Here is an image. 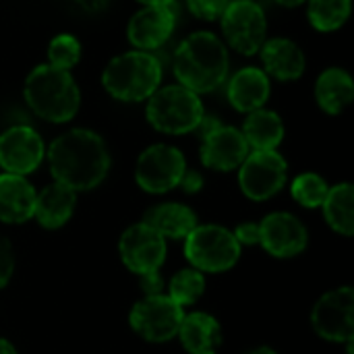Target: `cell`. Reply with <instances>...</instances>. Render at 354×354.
Returning <instances> with one entry per match:
<instances>
[{
    "label": "cell",
    "mask_w": 354,
    "mask_h": 354,
    "mask_svg": "<svg viewBox=\"0 0 354 354\" xmlns=\"http://www.w3.org/2000/svg\"><path fill=\"white\" fill-rule=\"evenodd\" d=\"M48 162L54 180L75 193L95 189L110 170L104 139L87 129H73L56 137L48 149Z\"/></svg>",
    "instance_id": "1"
},
{
    "label": "cell",
    "mask_w": 354,
    "mask_h": 354,
    "mask_svg": "<svg viewBox=\"0 0 354 354\" xmlns=\"http://www.w3.org/2000/svg\"><path fill=\"white\" fill-rule=\"evenodd\" d=\"M172 71L183 87L191 89L193 93H209L226 81V46L209 31H195L176 48Z\"/></svg>",
    "instance_id": "2"
},
{
    "label": "cell",
    "mask_w": 354,
    "mask_h": 354,
    "mask_svg": "<svg viewBox=\"0 0 354 354\" xmlns=\"http://www.w3.org/2000/svg\"><path fill=\"white\" fill-rule=\"evenodd\" d=\"M23 93L27 106L48 122L71 120L81 104V91L73 75L50 64H39L27 75Z\"/></svg>",
    "instance_id": "3"
},
{
    "label": "cell",
    "mask_w": 354,
    "mask_h": 354,
    "mask_svg": "<svg viewBox=\"0 0 354 354\" xmlns=\"http://www.w3.org/2000/svg\"><path fill=\"white\" fill-rule=\"evenodd\" d=\"M102 83L106 91L120 102H141L160 87L162 64L151 52H124L106 64Z\"/></svg>",
    "instance_id": "4"
},
{
    "label": "cell",
    "mask_w": 354,
    "mask_h": 354,
    "mask_svg": "<svg viewBox=\"0 0 354 354\" xmlns=\"http://www.w3.org/2000/svg\"><path fill=\"white\" fill-rule=\"evenodd\" d=\"M149 124L166 135H185L195 131L203 118V106L197 93L183 85H168L156 89L147 97Z\"/></svg>",
    "instance_id": "5"
},
{
    "label": "cell",
    "mask_w": 354,
    "mask_h": 354,
    "mask_svg": "<svg viewBox=\"0 0 354 354\" xmlns=\"http://www.w3.org/2000/svg\"><path fill=\"white\" fill-rule=\"evenodd\" d=\"M185 255L199 272H228L241 257V245L234 234L222 226H197L185 239Z\"/></svg>",
    "instance_id": "6"
},
{
    "label": "cell",
    "mask_w": 354,
    "mask_h": 354,
    "mask_svg": "<svg viewBox=\"0 0 354 354\" xmlns=\"http://www.w3.org/2000/svg\"><path fill=\"white\" fill-rule=\"evenodd\" d=\"M222 19V33L230 48L243 56H253L266 41L268 21L259 2L232 0L228 2Z\"/></svg>",
    "instance_id": "7"
},
{
    "label": "cell",
    "mask_w": 354,
    "mask_h": 354,
    "mask_svg": "<svg viewBox=\"0 0 354 354\" xmlns=\"http://www.w3.org/2000/svg\"><path fill=\"white\" fill-rule=\"evenodd\" d=\"M185 311L168 295H151L135 303L129 322L135 334L147 342H168L178 334Z\"/></svg>",
    "instance_id": "8"
},
{
    "label": "cell",
    "mask_w": 354,
    "mask_h": 354,
    "mask_svg": "<svg viewBox=\"0 0 354 354\" xmlns=\"http://www.w3.org/2000/svg\"><path fill=\"white\" fill-rule=\"evenodd\" d=\"M187 170L185 156L172 145H151L147 147L135 168L137 185L147 193H168L178 187L183 174Z\"/></svg>",
    "instance_id": "9"
},
{
    "label": "cell",
    "mask_w": 354,
    "mask_h": 354,
    "mask_svg": "<svg viewBox=\"0 0 354 354\" xmlns=\"http://www.w3.org/2000/svg\"><path fill=\"white\" fill-rule=\"evenodd\" d=\"M311 324L315 332L330 340L353 344L354 336V290L342 286L324 295L311 313Z\"/></svg>",
    "instance_id": "10"
},
{
    "label": "cell",
    "mask_w": 354,
    "mask_h": 354,
    "mask_svg": "<svg viewBox=\"0 0 354 354\" xmlns=\"http://www.w3.org/2000/svg\"><path fill=\"white\" fill-rule=\"evenodd\" d=\"M286 160L276 151H249L241 164L239 183L243 193L253 201L274 197L286 183Z\"/></svg>",
    "instance_id": "11"
},
{
    "label": "cell",
    "mask_w": 354,
    "mask_h": 354,
    "mask_svg": "<svg viewBox=\"0 0 354 354\" xmlns=\"http://www.w3.org/2000/svg\"><path fill=\"white\" fill-rule=\"evenodd\" d=\"M122 263L137 276L160 272L166 259V239L143 222L129 226L118 243Z\"/></svg>",
    "instance_id": "12"
},
{
    "label": "cell",
    "mask_w": 354,
    "mask_h": 354,
    "mask_svg": "<svg viewBox=\"0 0 354 354\" xmlns=\"http://www.w3.org/2000/svg\"><path fill=\"white\" fill-rule=\"evenodd\" d=\"M44 160V141L31 127L17 124L0 135V168L25 176Z\"/></svg>",
    "instance_id": "13"
},
{
    "label": "cell",
    "mask_w": 354,
    "mask_h": 354,
    "mask_svg": "<svg viewBox=\"0 0 354 354\" xmlns=\"http://www.w3.org/2000/svg\"><path fill=\"white\" fill-rule=\"evenodd\" d=\"M176 27V6L174 2L166 4H149L133 15L129 21V41L141 50L151 52L168 41Z\"/></svg>",
    "instance_id": "14"
},
{
    "label": "cell",
    "mask_w": 354,
    "mask_h": 354,
    "mask_svg": "<svg viewBox=\"0 0 354 354\" xmlns=\"http://www.w3.org/2000/svg\"><path fill=\"white\" fill-rule=\"evenodd\" d=\"M309 241L303 222L286 212H276L259 224V245L274 257L286 259L305 251Z\"/></svg>",
    "instance_id": "15"
},
{
    "label": "cell",
    "mask_w": 354,
    "mask_h": 354,
    "mask_svg": "<svg viewBox=\"0 0 354 354\" xmlns=\"http://www.w3.org/2000/svg\"><path fill=\"white\" fill-rule=\"evenodd\" d=\"M201 139H203L201 162L205 168L228 172V170L239 168L249 156V145L243 133L234 127H226L220 122Z\"/></svg>",
    "instance_id": "16"
},
{
    "label": "cell",
    "mask_w": 354,
    "mask_h": 354,
    "mask_svg": "<svg viewBox=\"0 0 354 354\" xmlns=\"http://www.w3.org/2000/svg\"><path fill=\"white\" fill-rule=\"evenodd\" d=\"M266 75H272L278 81H297L307 66L303 50L286 37L266 39L259 48Z\"/></svg>",
    "instance_id": "17"
},
{
    "label": "cell",
    "mask_w": 354,
    "mask_h": 354,
    "mask_svg": "<svg viewBox=\"0 0 354 354\" xmlns=\"http://www.w3.org/2000/svg\"><path fill=\"white\" fill-rule=\"evenodd\" d=\"M35 189L25 176L0 174V220L6 224H23L33 218Z\"/></svg>",
    "instance_id": "18"
},
{
    "label": "cell",
    "mask_w": 354,
    "mask_h": 354,
    "mask_svg": "<svg viewBox=\"0 0 354 354\" xmlns=\"http://www.w3.org/2000/svg\"><path fill=\"white\" fill-rule=\"evenodd\" d=\"M228 100L239 112H255L259 110L272 91L270 77L255 66L241 68L228 81Z\"/></svg>",
    "instance_id": "19"
},
{
    "label": "cell",
    "mask_w": 354,
    "mask_h": 354,
    "mask_svg": "<svg viewBox=\"0 0 354 354\" xmlns=\"http://www.w3.org/2000/svg\"><path fill=\"white\" fill-rule=\"evenodd\" d=\"M75 203H77L75 191L54 180L35 197L33 218L39 222V226L48 230H56L71 220L75 212Z\"/></svg>",
    "instance_id": "20"
},
{
    "label": "cell",
    "mask_w": 354,
    "mask_h": 354,
    "mask_svg": "<svg viewBox=\"0 0 354 354\" xmlns=\"http://www.w3.org/2000/svg\"><path fill=\"white\" fill-rule=\"evenodd\" d=\"M176 336L189 354H216L222 346V328L207 313L185 315Z\"/></svg>",
    "instance_id": "21"
},
{
    "label": "cell",
    "mask_w": 354,
    "mask_h": 354,
    "mask_svg": "<svg viewBox=\"0 0 354 354\" xmlns=\"http://www.w3.org/2000/svg\"><path fill=\"white\" fill-rule=\"evenodd\" d=\"M143 224L164 239H187L199 226L195 212L183 203H162L147 209Z\"/></svg>",
    "instance_id": "22"
},
{
    "label": "cell",
    "mask_w": 354,
    "mask_h": 354,
    "mask_svg": "<svg viewBox=\"0 0 354 354\" xmlns=\"http://www.w3.org/2000/svg\"><path fill=\"white\" fill-rule=\"evenodd\" d=\"M353 77L342 68H328L319 75L315 83V100L319 108L332 116L342 114L344 108L353 102Z\"/></svg>",
    "instance_id": "23"
},
{
    "label": "cell",
    "mask_w": 354,
    "mask_h": 354,
    "mask_svg": "<svg viewBox=\"0 0 354 354\" xmlns=\"http://www.w3.org/2000/svg\"><path fill=\"white\" fill-rule=\"evenodd\" d=\"M241 133L249 149L253 147V151H272L284 139V122L276 112L259 108L249 112Z\"/></svg>",
    "instance_id": "24"
},
{
    "label": "cell",
    "mask_w": 354,
    "mask_h": 354,
    "mask_svg": "<svg viewBox=\"0 0 354 354\" xmlns=\"http://www.w3.org/2000/svg\"><path fill=\"white\" fill-rule=\"evenodd\" d=\"M326 222L340 234L353 236L354 232V189L351 183L332 187L324 199Z\"/></svg>",
    "instance_id": "25"
},
{
    "label": "cell",
    "mask_w": 354,
    "mask_h": 354,
    "mask_svg": "<svg viewBox=\"0 0 354 354\" xmlns=\"http://www.w3.org/2000/svg\"><path fill=\"white\" fill-rule=\"evenodd\" d=\"M307 15L317 31H336L351 15V0H309Z\"/></svg>",
    "instance_id": "26"
},
{
    "label": "cell",
    "mask_w": 354,
    "mask_h": 354,
    "mask_svg": "<svg viewBox=\"0 0 354 354\" xmlns=\"http://www.w3.org/2000/svg\"><path fill=\"white\" fill-rule=\"evenodd\" d=\"M203 292H205V278L195 268L180 270L168 286V297L180 307L197 303Z\"/></svg>",
    "instance_id": "27"
},
{
    "label": "cell",
    "mask_w": 354,
    "mask_h": 354,
    "mask_svg": "<svg viewBox=\"0 0 354 354\" xmlns=\"http://www.w3.org/2000/svg\"><path fill=\"white\" fill-rule=\"evenodd\" d=\"M290 191H292L295 201H299L301 205L313 209V207H322L324 205V199H326L330 187H328V183L319 174L305 172V174H299L292 180Z\"/></svg>",
    "instance_id": "28"
},
{
    "label": "cell",
    "mask_w": 354,
    "mask_h": 354,
    "mask_svg": "<svg viewBox=\"0 0 354 354\" xmlns=\"http://www.w3.org/2000/svg\"><path fill=\"white\" fill-rule=\"evenodd\" d=\"M48 64L60 71H71L81 60V44L68 33L56 35L48 46Z\"/></svg>",
    "instance_id": "29"
},
{
    "label": "cell",
    "mask_w": 354,
    "mask_h": 354,
    "mask_svg": "<svg viewBox=\"0 0 354 354\" xmlns=\"http://www.w3.org/2000/svg\"><path fill=\"white\" fill-rule=\"evenodd\" d=\"M230 0H187L189 10L205 21H216L224 15Z\"/></svg>",
    "instance_id": "30"
},
{
    "label": "cell",
    "mask_w": 354,
    "mask_h": 354,
    "mask_svg": "<svg viewBox=\"0 0 354 354\" xmlns=\"http://www.w3.org/2000/svg\"><path fill=\"white\" fill-rule=\"evenodd\" d=\"M15 272V255H12V245L0 236V288H4Z\"/></svg>",
    "instance_id": "31"
},
{
    "label": "cell",
    "mask_w": 354,
    "mask_h": 354,
    "mask_svg": "<svg viewBox=\"0 0 354 354\" xmlns=\"http://www.w3.org/2000/svg\"><path fill=\"white\" fill-rule=\"evenodd\" d=\"M232 234H234L239 245H255V243H259V224L245 222Z\"/></svg>",
    "instance_id": "32"
},
{
    "label": "cell",
    "mask_w": 354,
    "mask_h": 354,
    "mask_svg": "<svg viewBox=\"0 0 354 354\" xmlns=\"http://www.w3.org/2000/svg\"><path fill=\"white\" fill-rule=\"evenodd\" d=\"M139 280H141V288L145 290V297L162 295V278H160V272L139 276Z\"/></svg>",
    "instance_id": "33"
},
{
    "label": "cell",
    "mask_w": 354,
    "mask_h": 354,
    "mask_svg": "<svg viewBox=\"0 0 354 354\" xmlns=\"http://www.w3.org/2000/svg\"><path fill=\"white\" fill-rule=\"evenodd\" d=\"M187 193H197L203 187V176L197 170H185L180 183H178Z\"/></svg>",
    "instance_id": "34"
},
{
    "label": "cell",
    "mask_w": 354,
    "mask_h": 354,
    "mask_svg": "<svg viewBox=\"0 0 354 354\" xmlns=\"http://www.w3.org/2000/svg\"><path fill=\"white\" fill-rule=\"evenodd\" d=\"M75 4H79L83 10H89V12H97L102 8H106L112 0H73Z\"/></svg>",
    "instance_id": "35"
},
{
    "label": "cell",
    "mask_w": 354,
    "mask_h": 354,
    "mask_svg": "<svg viewBox=\"0 0 354 354\" xmlns=\"http://www.w3.org/2000/svg\"><path fill=\"white\" fill-rule=\"evenodd\" d=\"M0 354H17V351H15V346L10 342L0 338Z\"/></svg>",
    "instance_id": "36"
},
{
    "label": "cell",
    "mask_w": 354,
    "mask_h": 354,
    "mask_svg": "<svg viewBox=\"0 0 354 354\" xmlns=\"http://www.w3.org/2000/svg\"><path fill=\"white\" fill-rule=\"evenodd\" d=\"M274 2H278L282 6H288V8H295V6H301L305 0H274Z\"/></svg>",
    "instance_id": "37"
},
{
    "label": "cell",
    "mask_w": 354,
    "mask_h": 354,
    "mask_svg": "<svg viewBox=\"0 0 354 354\" xmlns=\"http://www.w3.org/2000/svg\"><path fill=\"white\" fill-rule=\"evenodd\" d=\"M245 354H278L276 351L268 348V346H259V348H253V351H247Z\"/></svg>",
    "instance_id": "38"
},
{
    "label": "cell",
    "mask_w": 354,
    "mask_h": 354,
    "mask_svg": "<svg viewBox=\"0 0 354 354\" xmlns=\"http://www.w3.org/2000/svg\"><path fill=\"white\" fill-rule=\"evenodd\" d=\"M139 2H143L145 6H149V4H166V2H174V0H139Z\"/></svg>",
    "instance_id": "39"
}]
</instances>
